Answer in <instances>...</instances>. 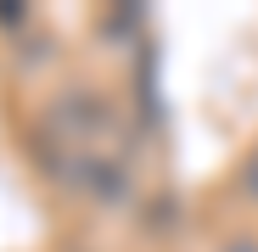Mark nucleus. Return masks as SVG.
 I'll return each mask as SVG.
<instances>
[{
  "mask_svg": "<svg viewBox=\"0 0 258 252\" xmlns=\"http://www.w3.org/2000/svg\"><path fill=\"white\" fill-rule=\"evenodd\" d=\"M241 191L258 202V151H252V157H247V168H241Z\"/></svg>",
  "mask_w": 258,
  "mask_h": 252,
  "instance_id": "nucleus-1",
  "label": "nucleus"
},
{
  "mask_svg": "<svg viewBox=\"0 0 258 252\" xmlns=\"http://www.w3.org/2000/svg\"><path fill=\"white\" fill-rule=\"evenodd\" d=\"M225 252H258V241H230Z\"/></svg>",
  "mask_w": 258,
  "mask_h": 252,
  "instance_id": "nucleus-2",
  "label": "nucleus"
}]
</instances>
